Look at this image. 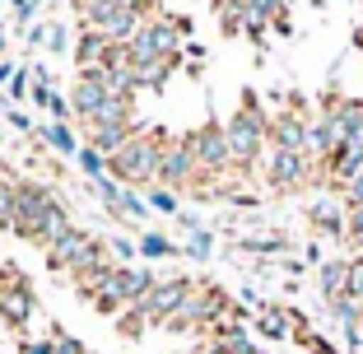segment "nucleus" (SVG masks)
<instances>
[{"label": "nucleus", "instance_id": "1", "mask_svg": "<svg viewBox=\"0 0 363 354\" xmlns=\"http://www.w3.org/2000/svg\"><path fill=\"white\" fill-rule=\"evenodd\" d=\"M228 131V150H233V177H252L270 154V112L261 108V94L247 89L242 108L224 121Z\"/></svg>", "mask_w": 363, "mask_h": 354}, {"label": "nucleus", "instance_id": "2", "mask_svg": "<svg viewBox=\"0 0 363 354\" xmlns=\"http://www.w3.org/2000/svg\"><path fill=\"white\" fill-rule=\"evenodd\" d=\"M168 145H172L168 131L140 126L135 135H130L112 159H107V172H112L117 182H130V187H159V168H163Z\"/></svg>", "mask_w": 363, "mask_h": 354}, {"label": "nucleus", "instance_id": "3", "mask_svg": "<svg viewBox=\"0 0 363 354\" xmlns=\"http://www.w3.org/2000/svg\"><path fill=\"white\" fill-rule=\"evenodd\" d=\"M186 145H191L205 177H233V150H228L224 121H205V126L186 131Z\"/></svg>", "mask_w": 363, "mask_h": 354}, {"label": "nucleus", "instance_id": "4", "mask_svg": "<svg viewBox=\"0 0 363 354\" xmlns=\"http://www.w3.org/2000/svg\"><path fill=\"white\" fill-rule=\"evenodd\" d=\"M205 182V172H201V163H196V154H191V145H186V135H177L168 145V154H163V168H159V187H168V192H177V196H186V192H196V187Z\"/></svg>", "mask_w": 363, "mask_h": 354}, {"label": "nucleus", "instance_id": "5", "mask_svg": "<svg viewBox=\"0 0 363 354\" xmlns=\"http://www.w3.org/2000/svg\"><path fill=\"white\" fill-rule=\"evenodd\" d=\"M56 201V192L47 182H33V177H23L19 182V215H14V238H23V243H33L38 238V224H43L47 205Z\"/></svg>", "mask_w": 363, "mask_h": 354}, {"label": "nucleus", "instance_id": "6", "mask_svg": "<svg viewBox=\"0 0 363 354\" xmlns=\"http://www.w3.org/2000/svg\"><path fill=\"white\" fill-rule=\"evenodd\" d=\"M33 284L19 275V266H0V317L10 326H23L33 312Z\"/></svg>", "mask_w": 363, "mask_h": 354}, {"label": "nucleus", "instance_id": "7", "mask_svg": "<svg viewBox=\"0 0 363 354\" xmlns=\"http://www.w3.org/2000/svg\"><path fill=\"white\" fill-rule=\"evenodd\" d=\"M186 294H191V280H159V284L145 294V303H140V308L150 312V322H154V326H163L172 312L186 303Z\"/></svg>", "mask_w": 363, "mask_h": 354}, {"label": "nucleus", "instance_id": "8", "mask_svg": "<svg viewBox=\"0 0 363 354\" xmlns=\"http://www.w3.org/2000/svg\"><path fill=\"white\" fill-rule=\"evenodd\" d=\"M345 219H350V205H345L340 196H326V201L308 205V224L326 238H345Z\"/></svg>", "mask_w": 363, "mask_h": 354}, {"label": "nucleus", "instance_id": "9", "mask_svg": "<svg viewBox=\"0 0 363 354\" xmlns=\"http://www.w3.org/2000/svg\"><path fill=\"white\" fill-rule=\"evenodd\" d=\"M317 284H321V303L350 299V257H326L317 270Z\"/></svg>", "mask_w": 363, "mask_h": 354}, {"label": "nucleus", "instance_id": "10", "mask_svg": "<svg viewBox=\"0 0 363 354\" xmlns=\"http://www.w3.org/2000/svg\"><path fill=\"white\" fill-rule=\"evenodd\" d=\"M38 140H43V150L56 154V159H75L79 154V140L70 131V121H43L38 126Z\"/></svg>", "mask_w": 363, "mask_h": 354}, {"label": "nucleus", "instance_id": "11", "mask_svg": "<svg viewBox=\"0 0 363 354\" xmlns=\"http://www.w3.org/2000/svg\"><path fill=\"white\" fill-rule=\"evenodd\" d=\"M107 52H112V43H107L98 28H79V43H75V61L79 70H89V65H103Z\"/></svg>", "mask_w": 363, "mask_h": 354}, {"label": "nucleus", "instance_id": "12", "mask_svg": "<svg viewBox=\"0 0 363 354\" xmlns=\"http://www.w3.org/2000/svg\"><path fill=\"white\" fill-rule=\"evenodd\" d=\"M172 65H177V61H135V65H130V70H135V84H140V94H159V89L168 84Z\"/></svg>", "mask_w": 363, "mask_h": 354}, {"label": "nucleus", "instance_id": "13", "mask_svg": "<svg viewBox=\"0 0 363 354\" xmlns=\"http://www.w3.org/2000/svg\"><path fill=\"white\" fill-rule=\"evenodd\" d=\"M84 135H89V145H94L98 154H107V159H112V154H117L121 145L135 135V131H130V126H89Z\"/></svg>", "mask_w": 363, "mask_h": 354}, {"label": "nucleus", "instance_id": "14", "mask_svg": "<svg viewBox=\"0 0 363 354\" xmlns=\"http://www.w3.org/2000/svg\"><path fill=\"white\" fill-rule=\"evenodd\" d=\"M14 215H19V177L0 172V233H14Z\"/></svg>", "mask_w": 363, "mask_h": 354}, {"label": "nucleus", "instance_id": "15", "mask_svg": "<svg viewBox=\"0 0 363 354\" xmlns=\"http://www.w3.org/2000/svg\"><path fill=\"white\" fill-rule=\"evenodd\" d=\"M75 163H79V172H84V177H89V187H94V182H103V177H112V172H107V154H98L94 145H89V140H84V145H79Z\"/></svg>", "mask_w": 363, "mask_h": 354}, {"label": "nucleus", "instance_id": "16", "mask_svg": "<svg viewBox=\"0 0 363 354\" xmlns=\"http://www.w3.org/2000/svg\"><path fill=\"white\" fill-rule=\"evenodd\" d=\"M140 257L168 261V257H182V247L172 243V238H163V233H140Z\"/></svg>", "mask_w": 363, "mask_h": 354}, {"label": "nucleus", "instance_id": "17", "mask_svg": "<svg viewBox=\"0 0 363 354\" xmlns=\"http://www.w3.org/2000/svg\"><path fill=\"white\" fill-rule=\"evenodd\" d=\"M214 252V233L210 228H196L191 238H186V247H182V257H196V261H205Z\"/></svg>", "mask_w": 363, "mask_h": 354}, {"label": "nucleus", "instance_id": "18", "mask_svg": "<svg viewBox=\"0 0 363 354\" xmlns=\"http://www.w3.org/2000/svg\"><path fill=\"white\" fill-rule=\"evenodd\" d=\"M145 201L159 215H177V192H168V187H145Z\"/></svg>", "mask_w": 363, "mask_h": 354}, {"label": "nucleus", "instance_id": "19", "mask_svg": "<svg viewBox=\"0 0 363 354\" xmlns=\"http://www.w3.org/2000/svg\"><path fill=\"white\" fill-rule=\"evenodd\" d=\"M43 43H47V52H70V33H65V23H43Z\"/></svg>", "mask_w": 363, "mask_h": 354}, {"label": "nucleus", "instance_id": "20", "mask_svg": "<svg viewBox=\"0 0 363 354\" xmlns=\"http://www.w3.org/2000/svg\"><path fill=\"white\" fill-rule=\"evenodd\" d=\"M5 98H33V65H23V70H14L10 89H5Z\"/></svg>", "mask_w": 363, "mask_h": 354}, {"label": "nucleus", "instance_id": "21", "mask_svg": "<svg viewBox=\"0 0 363 354\" xmlns=\"http://www.w3.org/2000/svg\"><path fill=\"white\" fill-rule=\"evenodd\" d=\"M112 261H117V266H130V261L140 257V243H130V238H112Z\"/></svg>", "mask_w": 363, "mask_h": 354}, {"label": "nucleus", "instance_id": "22", "mask_svg": "<svg viewBox=\"0 0 363 354\" xmlns=\"http://www.w3.org/2000/svg\"><path fill=\"white\" fill-rule=\"evenodd\" d=\"M345 238L363 243V205H350V219H345Z\"/></svg>", "mask_w": 363, "mask_h": 354}, {"label": "nucleus", "instance_id": "23", "mask_svg": "<svg viewBox=\"0 0 363 354\" xmlns=\"http://www.w3.org/2000/svg\"><path fill=\"white\" fill-rule=\"evenodd\" d=\"M303 345H308L312 354H350V350H335V345L326 341V336H317V331H308V336H303Z\"/></svg>", "mask_w": 363, "mask_h": 354}, {"label": "nucleus", "instance_id": "24", "mask_svg": "<svg viewBox=\"0 0 363 354\" xmlns=\"http://www.w3.org/2000/svg\"><path fill=\"white\" fill-rule=\"evenodd\" d=\"M10 79H14V65H10V61H5V65H0V84L10 89Z\"/></svg>", "mask_w": 363, "mask_h": 354}, {"label": "nucleus", "instance_id": "25", "mask_svg": "<svg viewBox=\"0 0 363 354\" xmlns=\"http://www.w3.org/2000/svg\"><path fill=\"white\" fill-rule=\"evenodd\" d=\"M5 52H10V43H5V33H0V65H5Z\"/></svg>", "mask_w": 363, "mask_h": 354}, {"label": "nucleus", "instance_id": "26", "mask_svg": "<svg viewBox=\"0 0 363 354\" xmlns=\"http://www.w3.org/2000/svg\"><path fill=\"white\" fill-rule=\"evenodd\" d=\"M359 23H363V0H359Z\"/></svg>", "mask_w": 363, "mask_h": 354}, {"label": "nucleus", "instance_id": "27", "mask_svg": "<svg viewBox=\"0 0 363 354\" xmlns=\"http://www.w3.org/2000/svg\"><path fill=\"white\" fill-rule=\"evenodd\" d=\"M0 131H5V126H0Z\"/></svg>", "mask_w": 363, "mask_h": 354}]
</instances>
